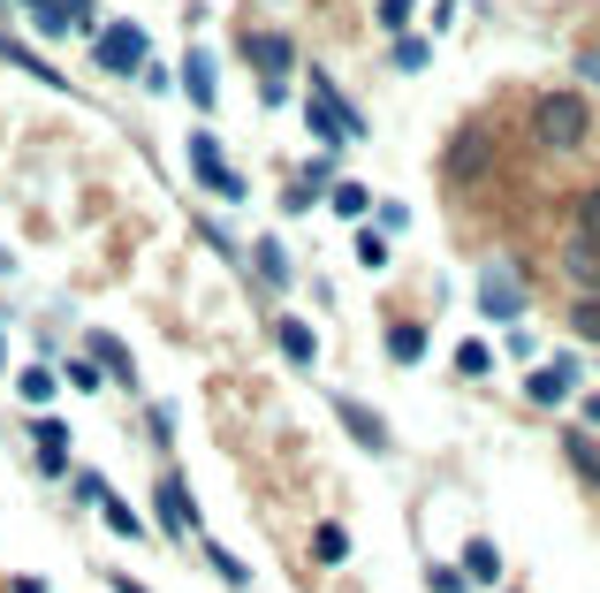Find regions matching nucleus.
<instances>
[{
  "label": "nucleus",
  "mask_w": 600,
  "mask_h": 593,
  "mask_svg": "<svg viewBox=\"0 0 600 593\" xmlns=\"http://www.w3.org/2000/svg\"><path fill=\"white\" fill-rule=\"evenodd\" d=\"M578 229H600V191H586V221Z\"/></svg>",
  "instance_id": "obj_27"
},
{
  "label": "nucleus",
  "mask_w": 600,
  "mask_h": 593,
  "mask_svg": "<svg viewBox=\"0 0 600 593\" xmlns=\"http://www.w3.org/2000/svg\"><path fill=\"white\" fill-rule=\"evenodd\" d=\"M8 593H46V579H31V571H23V579H8Z\"/></svg>",
  "instance_id": "obj_26"
},
{
  "label": "nucleus",
  "mask_w": 600,
  "mask_h": 593,
  "mask_svg": "<svg viewBox=\"0 0 600 593\" xmlns=\"http://www.w3.org/2000/svg\"><path fill=\"white\" fill-rule=\"evenodd\" d=\"M479 304H486L494 320H510V312H517V282H510V274H486V290H479Z\"/></svg>",
  "instance_id": "obj_11"
},
{
  "label": "nucleus",
  "mask_w": 600,
  "mask_h": 593,
  "mask_svg": "<svg viewBox=\"0 0 600 593\" xmlns=\"http://www.w3.org/2000/svg\"><path fill=\"white\" fill-rule=\"evenodd\" d=\"M244 54L266 69V85H282V77H289V61H297V54H289V39H274V31H266V39H252Z\"/></svg>",
  "instance_id": "obj_7"
},
{
  "label": "nucleus",
  "mask_w": 600,
  "mask_h": 593,
  "mask_svg": "<svg viewBox=\"0 0 600 593\" xmlns=\"http://www.w3.org/2000/svg\"><path fill=\"white\" fill-rule=\"evenodd\" d=\"M39 16L46 39H61V31H91V0H46V8H31Z\"/></svg>",
  "instance_id": "obj_4"
},
{
  "label": "nucleus",
  "mask_w": 600,
  "mask_h": 593,
  "mask_svg": "<svg viewBox=\"0 0 600 593\" xmlns=\"http://www.w3.org/2000/svg\"><path fill=\"white\" fill-rule=\"evenodd\" d=\"M160 525H168V533H198V503H190V495H183V479H160Z\"/></svg>",
  "instance_id": "obj_6"
},
{
  "label": "nucleus",
  "mask_w": 600,
  "mask_h": 593,
  "mask_svg": "<svg viewBox=\"0 0 600 593\" xmlns=\"http://www.w3.org/2000/svg\"><path fill=\"white\" fill-rule=\"evenodd\" d=\"M183 91H190V107H214V61H206L198 46L183 54Z\"/></svg>",
  "instance_id": "obj_8"
},
{
  "label": "nucleus",
  "mask_w": 600,
  "mask_h": 593,
  "mask_svg": "<svg viewBox=\"0 0 600 593\" xmlns=\"http://www.w3.org/2000/svg\"><path fill=\"white\" fill-rule=\"evenodd\" d=\"M335 213H365V191L357 183H335Z\"/></svg>",
  "instance_id": "obj_22"
},
{
  "label": "nucleus",
  "mask_w": 600,
  "mask_h": 593,
  "mask_svg": "<svg viewBox=\"0 0 600 593\" xmlns=\"http://www.w3.org/2000/svg\"><path fill=\"white\" fill-rule=\"evenodd\" d=\"M586 129H593V107H586L578 91H548V99L532 107V137H540V145H555V153L586 145Z\"/></svg>",
  "instance_id": "obj_1"
},
{
  "label": "nucleus",
  "mask_w": 600,
  "mask_h": 593,
  "mask_svg": "<svg viewBox=\"0 0 600 593\" xmlns=\"http://www.w3.org/2000/svg\"><path fill=\"white\" fill-rule=\"evenodd\" d=\"M578 336H593V342H600V304H578Z\"/></svg>",
  "instance_id": "obj_25"
},
{
  "label": "nucleus",
  "mask_w": 600,
  "mask_h": 593,
  "mask_svg": "<svg viewBox=\"0 0 600 593\" xmlns=\"http://www.w3.org/2000/svg\"><path fill=\"white\" fill-rule=\"evenodd\" d=\"M464 579H479V586H494V579H502V555L486 548V541H472V548H464Z\"/></svg>",
  "instance_id": "obj_12"
},
{
  "label": "nucleus",
  "mask_w": 600,
  "mask_h": 593,
  "mask_svg": "<svg viewBox=\"0 0 600 593\" xmlns=\"http://www.w3.org/2000/svg\"><path fill=\"white\" fill-rule=\"evenodd\" d=\"M578 77H586V85H600V46H586V54H578Z\"/></svg>",
  "instance_id": "obj_24"
},
{
  "label": "nucleus",
  "mask_w": 600,
  "mask_h": 593,
  "mask_svg": "<svg viewBox=\"0 0 600 593\" xmlns=\"http://www.w3.org/2000/svg\"><path fill=\"white\" fill-rule=\"evenodd\" d=\"M99 69H145V31L137 23H107L99 31Z\"/></svg>",
  "instance_id": "obj_3"
},
{
  "label": "nucleus",
  "mask_w": 600,
  "mask_h": 593,
  "mask_svg": "<svg viewBox=\"0 0 600 593\" xmlns=\"http://www.w3.org/2000/svg\"><path fill=\"white\" fill-rule=\"evenodd\" d=\"M99 509H107V525H115V533H129V541L145 533V525H137V509H129L122 495H99Z\"/></svg>",
  "instance_id": "obj_17"
},
{
  "label": "nucleus",
  "mask_w": 600,
  "mask_h": 593,
  "mask_svg": "<svg viewBox=\"0 0 600 593\" xmlns=\"http://www.w3.org/2000/svg\"><path fill=\"white\" fill-rule=\"evenodd\" d=\"M486 366H494V350H486V342H464V350H456V373H486Z\"/></svg>",
  "instance_id": "obj_19"
},
{
  "label": "nucleus",
  "mask_w": 600,
  "mask_h": 593,
  "mask_svg": "<svg viewBox=\"0 0 600 593\" xmlns=\"http://www.w3.org/2000/svg\"><path fill=\"white\" fill-rule=\"evenodd\" d=\"M381 23L387 31H403V23H411V0H381Z\"/></svg>",
  "instance_id": "obj_23"
},
{
  "label": "nucleus",
  "mask_w": 600,
  "mask_h": 593,
  "mask_svg": "<svg viewBox=\"0 0 600 593\" xmlns=\"http://www.w3.org/2000/svg\"><path fill=\"white\" fill-rule=\"evenodd\" d=\"M570 465H578V472H586V479H593V487H600V449H586V434L570 441Z\"/></svg>",
  "instance_id": "obj_21"
},
{
  "label": "nucleus",
  "mask_w": 600,
  "mask_h": 593,
  "mask_svg": "<svg viewBox=\"0 0 600 593\" xmlns=\"http://www.w3.org/2000/svg\"><path fill=\"white\" fill-rule=\"evenodd\" d=\"M586 419H593V426H600V396H586Z\"/></svg>",
  "instance_id": "obj_28"
},
{
  "label": "nucleus",
  "mask_w": 600,
  "mask_h": 593,
  "mask_svg": "<svg viewBox=\"0 0 600 593\" xmlns=\"http://www.w3.org/2000/svg\"><path fill=\"white\" fill-rule=\"evenodd\" d=\"M387 350H395V366H419V358H426V336H419V328H395Z\"/></svg>",
  "instance_id": "obj_16"
},
{
  "label": "nucleus",
  "mask_w": 600,
  "mask_h": 593,
  "mask_svg": "<svg viewBox=\"0 0 600 593\" xmlns=\"http://www.w3.org/2000/svg\"><path fill=\"white\" fill-rule=\"evenodd\" d=\"M274 336H282V350H289L297 366H312V358H319V342H312V328H304V320H282Z\"/></svg>",
  "instance_id": "obj_13"
},
{
  "label": "nucleus",
  "mask_w": 600,
  "mask_h": 593,
  "mask_svg": "<svg viewBox=\"0 0 600 593\" xmlns=\"http://www.w3.org/2000/svg\"><path fill=\"white\" fill-rule=\"evenodd\" d=\"M335 411H343V426H350V434H357V441H365V449H387V426L373 419L365 404H335Z\"/></svg>",
  "instance_id": "obj_9"
},
{
  "label": "nucleus",
  "mask_w": 600,
  "mask_h": 593,
  "mask_svg": "<svg viewBox=\"0 0 600 593\" xmlns=\"http://www.w3.org/2000/svg\"><path fill=\"white\" fill-rule=\"evenodd\" d=\"M23 8H46V0H23Z\"/></svg>",
  "instance_id": "obj_29"
},
{
  "label": "nucleus",
  "mask_w": 600,
  "mask_h": 593,
  "mask_svg": "<svg viewBox=\"0 0 600 593\" xmlns=\"http://www.w3.org/2000/svg\"><path fill=\"white\" fill-rule=\"evenodd\" d=\"M16 396H23V404H46V396H53V373H46V366L16 373Z\"/></svg>",
  "instance_id": "obj_18"
},
{
  "label": "nucleus",
  "mask_w": 600,
  "mask_h": 593,
  "mask_svg": "<svg viewBox=\"0 0 600 593\" xmlns=\"http://www.w3.org/2000/svg\"><path fill=\"white\" fill-rule=\"evenodd\" d=\"M312 555H319V563H343V555H350V533H343V525H319V533H312Z\"/></svg>",
  "instance_id": "obj_15"
},
{
  "label": "nucleus",
  "mask_w": 600,
  "mask_h": 593,
  "mask_svg": "<svg viewBox=\"0 0 600 593\" xmlns=\"http://www.w3.org/2000/svg\"><path fill=\"white\" fill-rule=\"evenodd\" d=\"M39 449H46V457H69V426H61V419H39Z\"/></svg>",
  "instance_id": "obj_20"
},
{
  "label": "nucleus",
  "mask_w": 600,
  "mask_h": 593,
  "mask_svg": "<svg viewBox=\"0 0 600 593\" xmlns=\"http://www.w3.org/2000/svg\"><path fill=\"white\" fill-rule=\"evenodd\" d=\"M91 350H99V366H107L115 381H137V366H129V350H122L115 336H91Z\"/></svg>",
  "instance_id": "obj_14"
},
{
  "label": "nucleus",
  "mask_w": 600,
  "mask_h": 593,
  "mask_svg": "<svg viewBox=\"0 0 600 593\" xmlns=\"http://www.w3.org/2000/svg\"><path fill=\"white\" fill-rule=\"evenodd\" d=\"M190 175H198V183H206L214 198H244V175L228 168V153H220V145L206 137V129L190 137Z\"/></svg>",
  "instance_id": "obj_2"
},
{
  "label": "nucleus",
  "mask_w": 600,
  "mask_h": 593,
  "mask_svg": "<svg viewBox=\"0 0 600 593\" xmlns=\"http://www.w3.org/2000/svg\"><path fill=\"white\" fill-rule=\"evenodd\" d=\"M524 388H532V404H562V396H570V366H540Z\"/></svg>",
  "instance_id": "obj_10"
},
{
  "label": "nucleus",
  "mask_w": 600,
  "mask_h": 593,
  "mask_svg": "<svg viewBox=\"0 0 600 593\" xmlns=\"http://www.w3.org/2000/svg\"><path fill=\"white\" fill-rule=\"evenodd\" d=\"M562 266H570V274L593 290V282H600V229H578V236L562 244Z\"/></svg>",
  "instance_id": "obj_5"
}]
</instances>
